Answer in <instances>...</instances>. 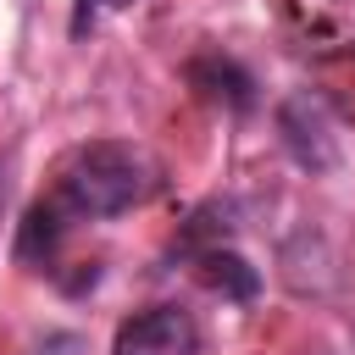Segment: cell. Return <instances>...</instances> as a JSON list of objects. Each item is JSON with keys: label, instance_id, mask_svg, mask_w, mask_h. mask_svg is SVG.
I'll use <instances>...</instances> for the list:
<instances>
[{"label": "cell", "instance_id": "1", "mask_svg": "<svg viewBox=\"0 0 355 355\" xmlns=\"http://www.w3.org/2000/svg\"><path fill=\"white\" fill-rule=\"evenodd\" d=\"M155 189H161V172L139 144L94 139L67 161L55 200L67 216H122V211L144 205Z\"/></svg>", "mask_w": 355, "mask_h": 355}, {"label": "cell", "instance_id": "2", "mask_svg": "<svg viewBox=\"0 0 355 355\" xmlns=\"http://www.w3.org/2000/svg\"><path fill=\"white\" fill-rule=\"evenodd\" d=\"M277 139H283L288 161H294L300 172H311V178H322V172L338 166L333 122H327L322 100H311V94H288V100L277 105Z\"/></svg>", "mask_w": 355, "mask_h": 355}, {"label": "cell", "instance_id": "3", "mask_svg": "<svg viewBox=\"0 0 355 355\" xmlns=\"http://www.w3.org/2000/svg\"><path fill=\"white\" fill-rule=\"evenodd\" d=\"M111 355H200V322L183 305H150L116 327Z\"/></svg>", "mask_w": 355, "mask_h": 355}, {"label": "cell", "instance_id": "4", "mask_svg": "<svg viewBox=\"0 0 355 355\" xmlns=\"http://www.w3.org/2000/svg\"><path fill=\"white\" fill-rule=\"evenodd\" d=\"M183 78H189V89H200L205 100H216V105H227V111H239V116L255 105V78H250L233 55H222V50L194 55V61L183 67Z\"/></svg>", "mask_w": 355, "mask_h": 355}, {"label": "cell", "instance_id": "5", "mask_svg": "<svg viewBox=\"0 0 355 355\" xmlns=\"http://www.w3.org/2000/svg\"><path fill=\"white\" fill-rule=\"evenodd\" d=\"M61 233H67V211H61V200H33L28 205V216L17 222V244H11V255L22 261V266H50L55 261V250H61Z\"/></svg>", "mask_w": 355, "mask_h": 355}, {"label": "cell", "instance_id": "6", "mask_svg": "<svg viewBox=\"0 0 355 355\" xmlns=\"http://www.w3.org/2000/svg\"><path fill=\"white\" fill-rule=\"evenodd\" d=\"M194 272H200V283H205L211 294H222V300L250 305V300L261 294V272H255V266H250L239 250L211 244V250H200V255H194Z\"/></svg>", "mask_w": 355, "mask_h": 355}, {"label": "cell", "instance_id": "7", "mask_svg": "<svg viewBox=\"0 0 355 355\" xmlns=\"http://www.w3.org/2000/svg\"><path fill=\"white\" fill-rule=\"evenodd\" d=\"M128 6H133V0H78V11H72V39H83L100 11H128Z\"/></svg>", "mask_w": 355, "mask_h": 355}]
</instances>
